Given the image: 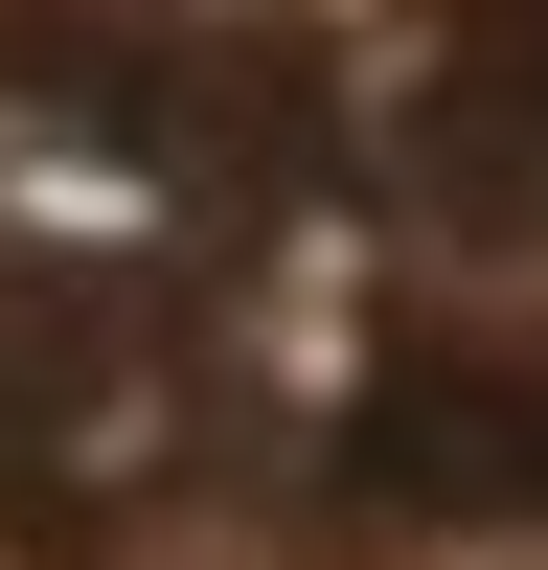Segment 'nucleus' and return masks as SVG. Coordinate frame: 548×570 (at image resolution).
<instances>
[{
    "label": "nucleus",
    "instance_id": "f257e3e1",
    "mask_svg": "<svg viewBox=\"0 0 548 570\" xmlns=\"http://www.w3.org/2000/svg\"><path fill=\"white\" fill-rule=\"evenodd\" d=\"M206 456V320L160 252L91 228H0V502L23 525H115Z\"/></svg>",
    "mask_w": 548,
    "mask_h": 570
}]
</instances>
